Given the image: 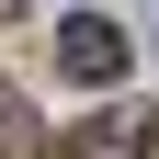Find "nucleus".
<instances>
[{
  "mask_svg": "<svg viewBox=\"0 0 159 159\" xmlns=\"http://www.w3.org/2000/svg\"><path fill=\"white\" fill-rule=\"evenodd\" d=\"M125 23H114V11H68V23H57V68L80 80V91H114V80H125Z\"/></svg>",
  "mask_w": 159,
  "mask_h": 159,
  "instance_id": "1",
  "label": "nucleus"
},
{
  "mask_svg": "<svg viewBox=\"0 0 159 159\" xmlns=\"http://www.w3.org/2000/svg\"><path fill=\"white\" fill-rule=\"evenodd\" d=\"M57 159H148V114H136V102H102L91 125H68Z\"/></svg>",
  "mask_w": 159,
  "mask_h": 159,
  "instance_id": "2",
  "label": "nucleus"
},
{
  "mask_svg": "<svg viewBox=\"0 0 159 159\" xmlns=\"http://www.w3.org/2000/svg\"><path fill=\"white\" fill-rule=\"evenodd\" d=\"M0 148H34V125H23V91H0Z\"/></svg>",
  "mask_w": 159,
  "mask_h": 159,
  "instance_id": "3",
  "label": "nucleus"
},
{
  "mask_svg": "<svg viewBox=\"0 0 159 159\" xmlns=\"http://www.w3.org/2000/svg\"><path fill=\"white\" fill-rule=\"evenodd\" d=\"M148 23H159V0H148Z\"/></svg>",
  "mask_w": 159,
  "mask_h": 159,
  "instance_id": "4",
  "label": "nucleus"
}]
</instances>
